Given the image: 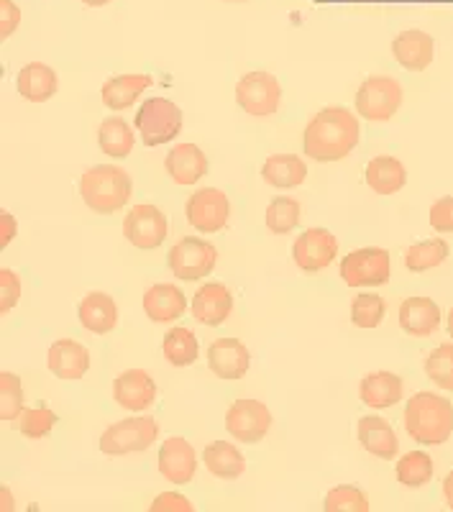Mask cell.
<instances>
[{
    "label": "cell",
    "instance_id": "1",
    "mask_svg": "<svg viewBox=\"0 0 453 512\" xmlns=\"http://www.w3.org/2000/svg\"><path fill=\"white\" fill-rule=\"evenodd\" d=\"M359 144V118L349 108H323L305 126L302 149L315 162H338L346 159Z\"/></svg>",
    "mask_w": 453,
    "mask_h": 512
},
{
    "label": "cell",
    "instance_id": "2",
    "mask_svg": "<svg viewBox=\"0 0 453 512\" xmlns=\"http://www.w3.org/2000/svg\"><path fill=\"white\" fill-rule=\"evenodd\" d=\"M405 431L423 446H441L453 433V405L448 397L418 392L405 408Z\"/></svg>",
    "mask_w": 453,
    "mask_h": 512
},
{
    "label": "cell",
    "instance_id": "3",
    "mask_svg": "<svg viewBox=\"0 0 453 512\" xmlns=\"http://www.w3.org/2000/svg\"><path fill=\"white\" fill-rule=\"evenodd\" d=\"M131 192H134V182L126 169L116 167V164L90 167L80 180V195L85 205L103 216L118 213L131 200Z\"/></svg>",
    "mask_w": 453,
    "mask_h": 512
},
{
    "label": "cell",
    "instance_id": "4",
    "mask_svg": "<svg viewBox=\"0 0 453 512\" xmlns=\"http://www.w3.org/2000/svg\"><path fill=\"white\" fill-rule=\"evenodd\" d=\"M402 105V85L395 77L372 75L361 82L356 93V113L372 123L390 121Z\"/></svg>",
    "mask_w": 453,
    "mask_h": 512
},
{
    "label": "cell",
    "instance_id": "5",
    "mask_svg": "<svg viewBox=\"0 0 453 512\" xmlns=\"http://www.w3.org/2000/svg\"><path fill=\"white\" fill-rule=\"evenodd\" d=\"M159 425L149 415H136L121 423H113L108 431L100 436V451L105 456H126L146 451L151 443L157 441Z\"/></svg>",
    "mask_w": 453,
    "mask_h": 512
},
{
    "label": "cell",
    "instance_id": "6",
    "mask_svg": "<svg viewBox=\"0 0 453 512\" xmlns=\"http://www.w3.org/2000/svg\"><path fill=\"white\" fill-rule=\"evenodd\" d=\"M134 123L146 146H159L182 131V111L180 105L167 98H149L139 108Z\"/></svg>",
    "mask_w": 453,
    "mask_h": 512
},
{
    "label": "cell",
    "instance_id": "7",
    "mask_svg": "<svg viewBox=\"0 0 453 512\" xmlns=\"http://www.w3.org/2000/svg\"><path fill=\"white\" fill-rule=\"evenodd\" d=\"M390 251L379 246H366V249L351 251L343 256L341 280L349 287H377L390 282Z\"/></svg>",
    "mask_w": 453,
    "mask_h": 512
},
{
    "label": "cell",
    "instance_id": "8",
    "mask_svg": "<svg viewBox=\"0 0 453 512\" xmlns=\"http://www.w3.org/2000/svg\"><path fill=\"white\" fill-rule=\"evenodd\" d=\"M215 259H218V251L210 241L187 236V239L177 241V246H172V251H169V269L177 280L195 282L213 272Z\"/></svg>",
    "mask_w": 453,
    "mask_h": 512
},
{
    "label": "cell",
    "instance_id": "9",
    "mask_svg": "<svg viewBox=\"0 0 453 512\" xmlns=\"http://www.w3.org/2000/svg\"><path fill=\"white\" fill-rule=\"evenodd\" d=\"M279 100H282V88L272 72H249L236 85V103L241 105V111L254 118L277 113Z\"/></svg>",
    "mask_w": 453,
    "mask_h": 512
},
{
    "label": "cell",
    "instance_id": "10",
    "mask_svg": "<svg viewBox=\"0 0 453 512\" xmlns=\"http://www.w3.org/2000/svg\"><path fill=\"white\" fill-rule=\"evenodd\" d=\"M185 216L195 231L218 233L228 223L231 203H228L226 192L215 190V187H200V190L192 192L190 200H187Z\"/></svg>",
    "mask_w": 453,
    "mask_h": 512
},
{
    "label": "cell",
    "instance_id": "11",
    "mask_svg": "<svg viewBox=\"0 0 453 512\" xmlns=\"http://www.w3.org/2000/svg\"><path fill=\"white\" fill-rule=\"evenodd\" d=\"M169 233L167 216L157 205L141 203L128 210L126 221H123V236H126L136 249H157L164 244Z\"/></svg>",
    "mask_w": 453,
    "mask_h": 512
},
{
    "label": "cell",
    "instance_id": "12",
    "mask_svg": "<svg viewBox=\"0 0 453 512\" xmlns=\"http://www.w3.org/2000/svg\"><path fill=\"white\" fill-rule=\"evenodd\" d=\"M272 428V413L259 400H236L226 415V431L241 443H259Z\"/></svg>",
    "mask_w": 453,
    "mask_h": 512
},
{
    "label": "cell",
    "instance_id": "13",
    "mask_svg": "<svg viewBox=\"0 0 453 512\" xmlns=\"http://www.w3.org/2000/svg\"><path fill=\"white\" fill-rule=\"evenodd\" d=\"M338 254V239L328 228H308L292 246V259L302 272H320L331 267Z\"/></svg>",
    "mask_w": 453,
    "mask_h": 512
},
{
    "label": "cell",
    "instance_id": "14",
    "mask_svg": "<svg viewBox=\"0 0 453 512\" xmlns=\"http://www.w3.org/2000/svg\"><path fill=\"white\" fill-rule=\"evenodd\" d=\"M208 367L215 377L241 379L251 367V354L239 338H218L208 349Z\"/></svg>",
    "mask_w": 453,
    "mask_h": 512
},
{
    "label": "cell",
    "instance_id": "15",
    "mask_svg": "<svg viewBox=\"0 0 453 512\" xmlns=\"http://www.w3.org/2000/svg\"><path fill=\"white\" fill-rule=\"evenodd\" d=\"M392 57L400 62V67L410 72L428 70L433 57H436V41L433 36L425 34L420 29L402 31L395 41H392Z\"/></svg>",
    "mask_w": 453,
    "mask_h": 512
},
{
    "label": "cell",
    "instance_id": "16",
    "mask_svg": "<svg viewBox=\"0 0 453 512\" xmlns=\"http://www.w3.org/2000/svg\"><path fill=\"white\" fill-rule=\"evenodd\" d=\"M113 397L123 410H146L157 397V384L144 369H128L113 382Z\"/></svg>",
    "mask_w": 453,
    "mask_h": 512
},
{
    "label": "cell",
    "instance_id": "17",
    "mask_svg": "<svg viewBox=\"0 0 453 512\" xmlns=\"http://www.w3.org/2000/svg\"><path fill=\"white\" fill-rule=\"evenodd\" d=\"M198 469V456L195 448L185 441V438H169L164 441L162 451H159V472L167 482L172 484H187L195 477Z\"/></svg>",
    "mask_w": 453,
    "mask_h": 512
},
{
    "label": "cell",
    "instance_id": "18",
    "mask_svg": "<svg viewBox=\"0 0 453 512\" xmlns=\"http://www.w3.org/2000/svg\"><path fill=\"white\" fill-rule=\"evenodd\" d=\"M164 167L177 185H195L208 175L210 164L198 144H177L164 159Z\"/></svg>",
    "mask_w": 453,
    "mask_h": 512
},
{
    "label": "cell",
    "instance_id": "19",
    "mask_svg": "<svg viewBox=\"0 0 453 512\" xmlns=\"http://www.w3.org/2000/svg\"><path fill=\"white\" fill-rule=\"evenodd\" d=\"M233 313V297L221 282H208L192 297V315L205 326H221Z\"/></svg>",
    "mask_w": 453,
    "mask_h": 512
},
{
    "label": "cell",
    "instance_id": "20",
    "mask_svg": "<svg viewBox=\"0 0 453 512\" xmlns=\"http://www.w3.org/2000/svg\"><path fill=\"white\" fill-rule=\"evenodd\" d=\"M359 441L361 446L369 451L372 456L384 461H392L400 451V438H397L395 428L379 415H366V418L359 420Z\"/></svg>",
    "mask_w": 453,
    "mask_h": 512
},
{
    "label": "cell",
    "instance_id": "21",
    "mask_svg": "<svg viewBox=\"0 0 453 512\" xmlns=\"http://www.w3.org/2000/svg\"><path fill=\"white\" fill-rule=\"evenodd\" d=\"M49 369L59 379H82L90 369V351L72 338L54 341L49 349Z\"/></svg>",
    "mask_w": 453,
    "mask_h": 512
},
{
    "label": "cell",
    "instance_id": "22",
    "mask_svg": "<svg viewBox=\"0 0 453 512\" xmlns=\"http://www.w3.org/2000/svg\"><path fill=\"white\" fill-rule=\"evenodd\" d=\"M441 326V308L430 297H407L400 308V328L407 336H430Z\"/></svg>",
    "mask_w": 453,
    "mask_h": 512
},
{
    "label": "cell",
    "instance_id": "23",
    "mask_svg": "<svg viewBox=\"0 0 453 512\" xmlns=\"http://www.w3.org/2000/svg\"><path fill=\"white\" fill-rule=\"evenodd\" d=\"M402 379L392 372L366 374L359 384V397L366 408L384 410L402 400Z\"/></svg>",
    "mask_w": 453,
    "mask_h": 512
},
{
    "label": "cell",
    "instance_id": "24",
    "mask_svg": "<svg viewBox=\"0 0 453 512\" xmlns=\"http://www.w3.org/2000/svg\"><path fill=\"white\" fill-rule=\"evenodd\" d=\"M187 310V297L175 285H154L144 295V313L154 323H172Z\"/></svg>",
    "mask_w": 453,
    "mask_h": 512
},
{
    "label": "cell",
    "instance_id": "25",
    "mask_svg": "<svg viewBox=\"0 0 453 512\" xmlns=\"http://www.w3.org/2000/svg\"><path fill=\"white\" fill-rule=\"evenodd\" d=\"M77 315H80V323L88 328L90 333H98V336H105L111 333L118 323V308L116 300L105 292H90L85 300L77 308Z\"/></svg>",
    "mask_w": 453,
    "mask_h": 512
},
{
    "label": "cell",
    "instance_id": "26",
    "mask_svg": "<svg viewBox=\"0 0 453 512\" xmlns=\"http://www.w3.org/2000/svg\"><path fill=\"white\" fill-rule=\"evenodd\" d=\"M16 88L18 93L24 95L26 100H31V103H44V100H49L57 93V72L44 62H31L26 64L24 70L18 72Z\"/></svg>",
    "mask_w": 453,
    "mask_h": 512
},
{
    "label": "cell",
    "instance_id": "27",
    "mask_svg": "<svg viewBox=\"0 0 453 512\" xmlns=\"http://www.w3.org/2000/svg\"><path fill=\"white\" fill-rule=\"evenodd\" d=\"M262 177L267 185L279 187V190H292V187H300L308 177V167L295 154H274L264 162Z\"/></svg>",
    "mask_w": 453,
    "mask_h": 512
},
{
    "label": "cell",
    "instance_id": "28",
    "mask_svg": "<svg viewBox=\"0 0 453 512\" xmlns=\"http://www.w3.org/2000/svg\"><path fill=\"white\" fill-rule=\"evenodd\" d=\"M407 172L400 159L395 157H377L366 164V185L372 187L377 195H395L405 187Z\"/></svg>",
    "mask_w": 453,
    "mask_h": 512
},
{
    "label": "cell",
    "instance_id": "29",
    "mask_svg": "<svg viewBox=\"0 0 453 512\" xmlns=\"http://www.w3.org/2000/svg\"><path fill=\"white\" fill-rule=\"evenodd\" d=\"M151 85L149 75H118L113 80H108L103 85V103L111 108V111H126L139 100V95L144 93Z\"/></svg>",
    "mask_w": 453,
    "mask_h": 512
},
{
    "label": "cell",
    "instance_id": "30",
    "mask_svg": "<svg viewBox=\"0 0 453 512\" xmlns=\"http://www.w3.org/2000/svg\"><path fill=\"white\" fill-rule=\"evenodd\" d=\"M203 461L208 472L218 479H239L246 472V459L239 448L228 441H213L203 451Z\"/></svg>",
    "mask_w": 453,
    "mask_h": 512
},
{
    "label": "cell",
    "instance_id": "31",
    "mask_svg": "<svg viewBox=\"0 0 453 512\" xmlns=\"http://www.w3.org/2000/svg\"><path fill=\"white\" fill-rule=\"evenodd\" d=\"M134 144H136L134 128L128 126L123 118L113 116V118H105V121L100 123L98 146L103 154H108V157L113 159H123L134 152Z\"/></svg>",
    "mask_w": 453,
    "mask_h": 512
},
{
    "label": "cell",
    "instance_id": "32",
    "mask_svg": "<svg viewBox=\"0 0 453 512\" xmlns=\"http://www.w3.org/2000/svg\"><path fill=\"white\" fill-rule=\"evenodd\" d=\"M200 346L198 338L190 328H172V331L164 336V359L172 364V367H187L192 361L198 359Z\"/></svg>",
    "mask_w": 453,
    "mask_h": 512
},
{
    "label": "cell",
    "instance_id": "33",
    "mask_svg": "<svg viewBox=\"0 0 453 512\" xmlns=\"http://www.w3.org/2000/svg\"><path fill=\"white\" fill-rule=\"evenodd\" d=\"M448 256V244L443 239H428L413 244L405 254V267L410 272H428V269L438 267V264L446 262Z\"/></svg>",
    "mask_w": 453,
    "mask_h": 512
},
{
    "label": "cell",
    "instance_id": "34",
    "mask_svg": "<svg viewBox=\"0 0 453 512\" xmlns=\"http://www.w3.org/2000/svg\"><path fill=\"white\" fill-rule=\"evenodd\" d=\"M397 482L405 487H425L433 479V459L425 451H410L397 461Z\"/></svg>",
    "mask_w": 453,
    "mask_h": 512
},
{
    "label": "cell",
    "instance_id": "35",
    "mask_svg": "<svg viewBox=\"0 0 453 512\" xmlns=\"http://www.w3.org/2000/svg\"><path fill=\"white\" fill-rule=\"evenodd\" d=\"M300 223V203L295 198H285V195H279L269 203L267 208V228L277 236H285L290 233L292 228Z\"/></svg>",
    "mask_w": 453,
    "mask_h": 512
},
{
    "label": "cell",
    "instance_id": "36",
    "mask_svg": "<svg viewBox=\"0 0 453 512\" xmlns=\"http://www.w3.org/2000/svg\"><path fill=\"white\" fill-rule=\"evenodd\" d=\"M24 413V382L13 372L0 374V418L16 420Z\"/></svg>",
    "mask_w": 453,
    "mask_h": 512
},
{
    "label": "cell",
    "instance_id": "37",
    "mask_svg": "<svg viewBox=\"0 0 453 512\" xmlns=\"http://www.w3.org/2000/svg\"><path fill=\"white\" fill-rule=\"evenodd\" d=\"M425 374L441 390L453 392V344H441L425 359Z\"/></svg>",
    "mask_w": 453,
    "mask_h": 512
},
{
    "label": "cell",
    "instance_id": "38",
    "mask_svg": "<svg viewBox=\"0 0 453 512\" xmlns=\"http://www.w3.org/2000/svg\"><path fill=\"white\" fill-rule=\"evenodd\" d=\"M384 318V300L374 292H361L351 303V320L359 328H377Z\"/></svg>",
    "mask_w": 453,
    "mask_h": 512
},
{
    "label": "cell",
    "instance_id": "39",
    "mask_svg": "<svg viewBox=\"0 0 453 512\" xmlns=\"http://www.w3.org/2000/svg\"><path fill=\"white\" fill-rule=\"evenodd\" d=\"M326 512H366L369 502H366L364 492L354 484H341L328 492L326 502H323Z\"/></svg>",
    "mask_w": 453,
    "mask_h": 512
},
{
    "label": "cell",
    "instance_id": "40",
    "mask_svg": "<svg viewBox=\"0 0 453 512\" xmlns=\"http://www.w3.org/2000/svg\"><path fill=\"white\" fill-rule=\"evenodd\" d=\"M57 413L49 410V405H36V408L24 410L21 413V433L26 438H47L52 433V428L57 425Z\"/></svg>",
    "mask_w": 453,
    "mask_h": 512
},
{
    "label": "cell",
    "instance_id": "41",
    "mask_svg": "<svg viewBox=\"0 0 453 512\" xmlns=\"http://www.w3.org/2000/svg\"><path fill=\"white\" fill-rule=\"evenodd\" d=\"M18 297H21V280H18V274L11 272V269H3L0 272V313H11L16 308Z\"/></svg>",
    "mask_w": 453,
    "mask_h": 512
},
{
    "label": "cell",
    "instance_id": "42",
    "mask_svg": "<svg viewBox=\"0 0 453 512\" xmlns=\"http://www.w3.org/2000/svg\"><path fill=\"white\" fill-rule=\"evenodd\" d=\"M430 226L441 233H453V195L441 198L430 208Z\"/></svg>",
    "mask_w": 453,
    "mask_h": 512
},
{
    "label": "cell",
    "instance_id": "43",
    "mask_svg": "<svg viewBox=\"0 0 453 512\" xmlns=\"http://www.w3.org/2000/svg\"><path fill=\"white\" fill-rule=\"evenodd\" d=\"M21 24V11L13 0H0V39H8Z\"/></svg>",
    "mask_w": 453,
    "mask_h": 512
},
{
    "label": "cell",
    "instance_id": "44",
    "mask_svg": "<svg viewBox=\"0 0 453 512\" xmlns=\"http://www.w3.org/2000/svg\"><path fill=\"white\" fill-rule=\"evenodd\" d=\"M151 512H192V502L185 500L177 492H167V495H159L157 500L151 502Z\"/></svg>",
    "mask_w": 453,
    "mask_h": 512
},
{
    "label": "cell",
    "instance_id": "45",
    "mask_svg": "<svg viewBox=\"0 0 453 512\" xmlns=\"http://www.w3.org/2000/svg\"><path fill=\"white\" fill-rule=\"evenodd\" d=\"M16 231H18L16 218H13L11 213H0V246H3V249L11 244L13 236H16Z\"/></svg>",
    "mask_w": 453,
    "mask_h": 512
},
{
    "label": "cell",
    "instance_id": "46",
    "mask_svg": "<svg viewBox=\"0 0 453 512\" xmlns=\"http://www.w3.org/2000/svg\"><path fill=\"white\" fill-rule=\"evenodd\" d=\"M443 497H446L448 507H451V510H453V472L448 474L446 479H443Z\"/></svg>",
    "mask_w": 453,
    "mask_h": 512
},
{
    "label": "cell",
    "instance_id": "47",
    "mask_svg": "<svg viewBox=\"0 0 453 512\" xmlns=\"http://www.w3.org/2000/svg\"><path fill=\"white\" fill-rule=\"evenodd\" d=\"M3 492V497H0V505H3V512H11L13 510V502H11V489L3 487L0 489Z\"/></svg>",
    "mask_w": 453,
    "mask_h": 512
},
{
    "label": "cell",
    "instance_id": "48",
    "mask_svg": "<svg viewBox=\"0 0 453 512\" xmlns=\"http://www.w3.org/2000/svg\"><path fill=\"white\" fill-rule=\"evenodd\" d=\"M82 3L90 8H100V6H108V3H113V0H82Z\"/></svg>",
    "mask_w": 453,
    "mask_h": 512
},
{
    "label": "cell",
    "instance_id": "49",
    "mask_svg": "<svg viewBox=\"0 0 453 512\" xmlns=\"http://www.w3.org/2000/svg\"><path fill=\"white\" fill-rule=\"evenodd\" d=\"M448 333H451V338H453V310L448 313Z\"/></svg>",
    "mask_w": 453,
    "mask_h": 512
},
{
    "label": "cell",
    "instance_id": "50",
    "mask_svg": "<svg viewBox=\"0 0 453 512\" xmlns=\"http://www.w3.org/2000/svg\"><path fill=\"white\" fill-rule=\"evenodd\" d=\"M228 3H244V0H228Z\"/></svg>",
    "mask_w": 453,
    "mask_h": 512
}]
</instances>
